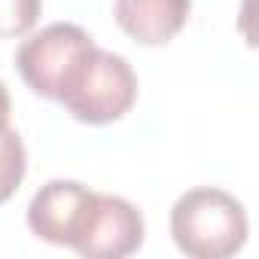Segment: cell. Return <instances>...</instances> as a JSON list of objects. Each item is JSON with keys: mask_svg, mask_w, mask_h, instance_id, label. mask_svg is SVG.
<instances>
[{"mask_svg": "<svg viewBox=\"0 0 259 259\" xmlns=\"http://www.w3.org/2000/svg\"><path fill=\"white\" fill-rule=\"evenodd\" d=\"M95 189L79 180H49L40 186L28 204V229L55 247H73L82 223L95 204Z\"/></svg>", "mask_w": 259, "mask_h": 259, "instance_id": "5", "label": "cell"}, {"mask_svg": "<svg viewBox=\"0 0 259 259\" xmlns=\"http://www.w3.org/2000/svg\"><path fill=\"white\" fill-rule=\"evenodd\" d=\"M43 13V0H0V37H25Z\"/></svg>", "mask_w": 259, "mask_h": 259, "instance_id": "8", "label": "cell"}, {"mask_svg": "<svg viewBox=\"0 0 259 259\" xmlns=\"http://www.w3.org/2000/svg\"><path fill=\"white\" fill-rule=\"evenodd\" d=\"M144 247V217L119 195H95V204L82 223L79 238L70 250L85 259H122Z\"/></svg>", "mask_w": 259, "mask_h": 259, "instance_id": "4", "label": "cell"}, {"mask_svg": "<svg viewBox=\"0 0 259 259\" xmlns=\"http://www.w3.org/2000/svg\"><path fill=\"white\" fill-rule=\"evenodd\" d=\"M10 110H13V104H10V92H7L4 79H0V128L10 125Z\"/></svg>", "mask_w": 259, "mask_h": 259, "instance_id": "9", "label": "cell"}, {"mask_svg": "<svg viewBox=\"0 0 259 259\" xmlns=\"http://www.w3.org/2000/svg\"><path fill=\"white\" fill-rule=\"evenodd\" d=\"M138 101V73L122 55L92 46L67 76L58 104L82 125L119 122Z\"/></svg>", "mask_w": 259, "mask_h": 259, "instance_id": "2", "label": "cell"}, {"mask_svg": "<svg viewBox=\"0 0 259 259\" xmlns=\"http://www.w3.org/2000/svg\"><path fill=\"white\" fill-rule=\"evenodd\" d=\"M28 174V150L16 128H0V204H7Z\"/></svg>", "mask_w": 259, "mask_h": 259, "instance_id": "7", "label": "cell"}, {"mask_svg": "<svg viewBox=\"0 0 259 259\" xmlns=\"http://www.w3.org/2000/svg\"><path fill=\"white\" fill-rule=\"evenodd\" d=\"M244 204L217 186H195L171 207V238L189 259H229L247 241Z\"/></svg>", "mask_w": 259, "mask_h": 259, "instance_id": "1", "label": "cell"}, {"mask_svg": "<svg viewBox=\"0 0 259 259\" xmlns=\"http://www.w3.org/2000/svg\"><path fill=\"white\" fill-rule=\"evenodd\" d=\"M92 46L95 40L89 37V31H82L73 22H55L19 46L16 67L34 95L46 101H58L67 76Z\"/></svg>", "mask_w": 259, "mask_h": 259, "instance_id": "3", "label": "cell"}, {"mask_svg": "<svg viewBox=\"0 0 259 259\" xmlns=\"http://www.w3.org/2000/svg\"><path fill=\"white\" fill-rule=\"evenodd\" d=\"M192 0H116L113 19L141 46L171 43L189 22Z\"/></svg>", "mask_w": 259, "mask_h": 259, "instance_id": "6", "label": "cell"}]
</instances>
